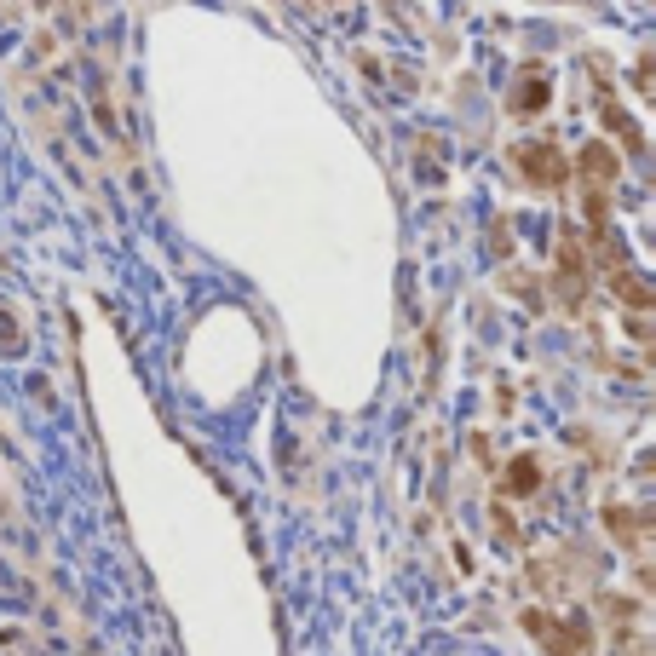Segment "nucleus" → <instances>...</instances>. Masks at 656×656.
Masks as SVG:
<instances>
[{"mask_svg":"<svg viewBox=\"0 0 656 656\" xmlns=\"http://www.w3.org/2000/svg\"><path fill=\"white\" fill-rule=\"evenodd\" d=\"M616 294H622V300H628L633 311H645V305L656 300V294H651V282H645V277H633V271H616Z\"/></svg>","mask_w":656,"mask_h":656,"instance_id":"423d86ee","label":"nucleus"},{"mask_svg":"<svg viewBox=\"0 0 656 656\" xmlns=\"http://www.w3.org/2000/svg\"><path fill=\"white\" fill-rule=\"evenodd\" d=\"M559 294H564V305H582V294H587V259H582L576 236H564V248H559Z\"/></svg>","mask_w":656,"mask_h":656,"instance_id":"f03ea898","label":"nucleus"},{"mask_svg":"<svg viewBox=\"0 0 656 656\" xmlns=\"http://www.w3.org/2000/svg\"><path fill=\"white\" fill-rule=\"evenodd\" d=\"M0 346H18V323H6V317H0Z\"/></svg>","mask_w":656,"mask_h":656,"instance_id":"0eeeda50","label":"nucleus"},{"mask_svg":"<svg viewBox=\"0 0 656 656\" xmlns=\"http://www.w3.org/2000/svg\"><path fill=\"white\" fill-rule=\"evenodd\" d=\"M536 484H541L536 455H518L513 467H507V490H513V495H536Z\"/></svg>","mask_w":656,"mask_h":656,"instance_id":"20e7f679","label":"nucleus"},{"mask_svg":"<svg viewBox=\"0 0 656 656\" xmlns=\"http://www.w3.org/2000/svg\"><path fill=\"white\" fill-rule=\"evenodd\" d=\"M582 173H587V185L593 190H610L616 185V156H610L605 144H587L582 150Z\"/></svg>","mask_w":656,"mask_h":656,"instance_id":"7ed1b4c3","label":"nucleus"},{"mask_svg":"<svg viewBox=\"0 0 656 656\" xmlns=\"http://www.w3.org/2000/svg\"><path fill=\"white\" fill-rule=\"evenodd\" d=\"M541 104H547V81H541V75H530L524 87H513V110L518 116H536Z\"/></svg>","mask_w":656,"mask_h":656,"instance_id":"39448f33","label":"nucleus"},{"mask_svg":"<svg viewBox=\"0 0 656 656\" xmlns=\"http://www.w3.org/2000/svg\"><path fill=\"white\" fill-rule=\"evenodd\" d=\"M513 162H518V173H524L530 185H564V173H570L553 144H518Z\"/></svg>","mask_w":656,"mask_h":656,"instance_id":"f257e3e1","label":"nucleus"}]
</instances>
